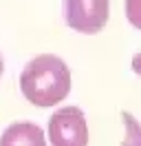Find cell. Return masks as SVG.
Listing matches in <instances>:
<instances>
[{"label": "cell", "instance_id": "ba28073f", "mask_svg": "<svg viewBox=\"0 0 141 146\" xmlns=\"http://www.w3.org/2000/svg\"><path fill=\"white\" fill-rule=\"evenodd\" d=\"M2 71H5V60H2V55H0V78H2Z\"/></svg>", "mask_w": 141, "mask_h": 146}, {"label": "cell", "instance_id": "7a4b0ae2", "mask_svg": "<svg viewBox=\"0 0 141 146\" xmlns=\"http://www.w3.org/2000/svg\"><path fill=\"white\" fill-rule=\"evenodd\" d=\"M51 146H88V124L84 111L77 106H64L49 119Z\"/></svg>", "mask_w": 141, "mask_h": 146}, {"label": "cell", "instance_id": "5b68a950", "mask_svg": "<svg viewBox=\"0 0 141 146\" xmlns=\"http://www.w3.org/2000/svg\"><path fill=\"white\" fill-rule=\"evenodd\" d=\"M121 122L126 126V137H123L121 146H141V124L128 111H121Z\"/></svg>", "mask_w": 141, "mask_h": 146}, {"label": "cell", "instance_id": "8992f818", "mask_svg": "<svg viewBox=\"0 0 141 146\" xmlns=\"http://www.w3.org/2000/svg\"><path fill=\"white\" fill-rule=\"evenodd\" d=\"M126 18L134 29L141 31V0H126Z\"/></svg>", "mask_w": 141, "mask_h": 146}, {"label": "cell", "instance_id": "6da1fadb", "mask_svg": "<svg viewBox=\"0 0 141 146\" xmlns=\"http://www.w3.org/2000/svg\"><path fill=\"white\" fill-rule=\"evenodd\" d=\"M20 91L33 106L51 109L70 93V71L53 53L35 55L20 73Z\"/></svg>", "mask_w": 141, "mask_h": 146}, {"label": "cell", "instance_id": "277c9868", "mask_svg": "<svg viewBox=\"0 0 141 146\" xmlns=\"http://www.w3.org/2000/svg\"><path fill=\"white\" fill-rule=\"evenodd\" d=\"M0 146H46V137L33 122H16L0 135Z\"/></svg>", "mask_w": 141, "mask_h": 146}, {"label": "cell", "instance_id": "52a82bcc", "mask_svg": "<svg viewBox=\"0 0 141 146\" xmlns=\"http://www.w3.org/2000/svg\"><path fill=\"white\" fill-rule=\"evenodd\" d=\"M132 71L137 73V75H141V53H137L132 58Z\"/></svg>", "mask_w": 141, "mask_h": 146}, {"label": "cell", "instance_id": "3957f363", "mask_svg": "<svg viewBox=\"0 0 141 146\" xmlns=\"http://www.w3.org/2000/svg\"><path fill=\"white\" fill-rule=\"evenodd\" d=\"M110 16V0H64V20L77 33H99Z\"/></svg>", "mask_w": 141, "mask_h": 146}]
</instances>
